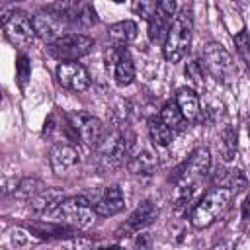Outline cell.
<instances>
[{
	"label": "cell",
	"mask_w": 250,
	"mask_h": 250,
	"mask_svg": "<svg viewBox=\"0 0 250 250\" xmlns=\"http://www.w3.org/2000/svg\"><path fill=\"white\" fill-rule=\"evenodd\" d=\"M47 186L41 182V180H37V178H23V180H20L16 186H14V197L16 199H23V201H29L31 197H35L41 189H45Z\"/></svg>",
	"instance_id": "cell-25"
},
{
	"label": "cell",
	"mask_w": 250,
	"mask_h": 250,
	"mask_svg": "<svg viewBox=\"0 0 250 250\" xmlns=\"http://www.w3.org/2000/svg\"><path fill=\"white\" fill-rule=\"evenodd\" d=\"M2 25H4V33H6L8 41L12 45L20 47V49L31 47L33 41H35V37H37L31 18L27 14L20 12V10H14V12L4 14Z\"/></svg>",
	"instance_id": "cell-7"
},
{
	"label": "cell",
	"mask_w": 250,
	"mask_h": 250,
	"mask_svg": "<svg viewBox=\"0 0 250 250\" xmlns=\"http://www.w3.org/2000/svg\"><path fill=\"white\" fill-rule=\"evenodd\" d=\"M92 205L98 217H113L123 211L125 195L119 186H107L92 199Z\"/></svg>",
	"instance_id": "cell-14"
},
{
	"label": "cell",
	"mask_w": 250,
	"mask_h": 250,
	"mask_svg": "<svg viewBox=\"0 0 250 250\" xmlns=\"http://www.w3.org/2000/svg\"><path fill=\"white\" fill-rule=\"evenodd\" d=\"M191 33H193L191 16L188 10H180L168 29L164 45H162V55L168 62H180L186 57V53L189 51V45H191Z\"/></svg>",
	"instance_id": "cell-3"
},
{
	"label": "cell",
	"mask_w": 250,
	"mask_h": 250,
	"mask_svg": "<svg viewBox=\"0 0 250 250\" xmlns=\"http://www.w3.org/2000/svg\"><path fill=\"white\" fill-rule=\"evenodd\" d=\"M29 76H31V62H29L27 55L20 53V55L16 57V78H18V84L23 88V86L27 84Z\"/></svg>",
	"instance_id": "cell-29"
},
{
	"label": "cell",
	"mask_w": 250,
	"mask_h": 250,
	"mask_svg": "<svg viewBox=\"0 0 250 250\" xmlns=\"http://www.w3.org/2000/svg\"><path fill=\"white\" fill-rule=\"evenodd\" d=\"M240 211H242V219H244V221H250V193L244 197Z\"/></svg>",
	"instance_id": "cell-32"
},
{
	"label": "cell",
	"mask_w": 250,
	"mask_h": 250,
	"mask_svg": "<svg viewBox=\"0 0 250 250\" xmlns=\"http://www.w3.org/2000/svg\"><path fill=\"white\" fill-rule=\"evenodd\" d=\"M176 104L182 109V113L188 119V123L197 119L201 109H199V96H197V92L193 88H180L178 94H176Z\"/></svg>",
	"instance_id": "cell-19"
},
{
	"label": "cell",
	"mask_w": 250,
	"mask_h": 250,
	"mask_svg": "<svg viewBox=\"0 0 250 250\" xmlns=\"http://www.w3.org/2000/svg\"><path fill=\"white\" fill-rule=\"evenodd\" d=\"M148 137H150V141H152L156 146L164 148V146H168V145L172 143L174 131H172V129L160 119V115H158V117H150V119H148Z\"/></svg>",
	"instance_id": "cell-22"
},
{
	"label": "cell",
	"mask_w": 250,
	"mask_h": 250,
	"mask_svg": "<svg viewBox=\"0 0 250 250\" xmlns=\"http://www.w3.org/2000/svg\"><path fill=\"white\" fill-rule=\"evenodd\" d=\"M49 10L59 14L68 25L92 27L98 21L94 8L86 0H55L49 6Z\"/></svg>",
	"instance_id": "cell-9"
},
{
	"label": "cell",
	"mask_w": 250,
	"mask_h": 250,
	"mask_svg": "<svg viewBox=\"0 0 250 250\" xmlns=\"http://www.w3.org/2000/svg\"><path fill=\"white\" fill-rule=\"evenodd\" d=\"M178 14L176 0H158V8L148 20V39L154 45H164V39L168 35V29Z\"/></svg>",
	"instance_id": "cell-12"
},
{
	"label": "cell",
	"mask_w": 250,
	"mask_h": 250,
	"mask_svg": "<svg viewBox=\"0 0 250 250\" xmlns=\"http://www.w3.org/2000/svg\"><path fill=\"white\" fill-rule=\"evenodd\" d=\"M186 76L191 80V84L193 86H203V64L201 62H197V61H193V62H189L188 66H186Z\"/></svg>",
	"instance_id": "cell-30"
},
{
	"label": "cell",
	"mask_w": 250,
	"mask_h": 250,
	"mask_svg": "<svg viewBox=\"0 0 250 250\" xmlns=\"http://www.w3.org/2000/svg\"><path fill=\"white\" fill-rule=\"evenodd\" d=\"M12 242L16 246H25V244H29V234L25 230H21V229H16L12 232Z\"/></svg>",
	"instance_id": "cell-31"
},
{
	"label": "cell",
	"mask_w": 250,
	"mask_h": 250,
	"mask_svg": "<svg viewBox=\"0 0 250 250\" xmlns=\"http://www.w3.org/2000/svg\"><path fill=\"white\" fill-rule=\"evenodd\" d=\"M236 129L227 125L223 131H221V152H223V158L225 160H232L234 154H236Z\"/></svg>",
	"instance_id": "cell-26"
},
{
	"label": "cell",
	"mask_w": 250,
	"mask_h": 250,
	"mask_svg": "<svg viewBox=\"0 0 250 250\" xmlns=\"http://www.w3.org/2000/svg\"><path fill=\"white\" fill-rule=\"evenodd\" d=\"M113 78L117 86H129L135 80V62L127 49V45L117 43V57L113 62Z\"/></svg>",
	"instance_id": "cell-17"
},
{
	"label": "cell",
	"mask_w": 250,
	"mask_h": 250,
	"mask_svg": "<svg viewBox=\"0 0 250 250\" xmlns=\"http://www.w3.org/2000/svg\"><path fill=\"white\" fill-rule=\"evenodd\" d=\"M203 68L221 84H230L236 78V64L230 53L221 43H207L201 57Z\"/></svg>",
	"instance_id": "cell-4"
},
{
	"label": "cell",
	"mask_w": 250,
	"mask_h": 250,
	"mask_svg": "<svg viewBox=\"0 0 250 250\" xmlns=\"http://www.w3.org/2000/svg\"><path fill=\"white\" fill-rule=\"evenodd\" d=\"M156 217H158V207H156V203H152V201H143V203L129 215V219L125 221V225L121 227V230H119L117 234H121V232L135 234V232L146 229L148 225H152V223L156 221Z\"/></svg>",
	"instance_id": "cell-16"
},
{
	"label": "cell",
	"mask_w": 250,
	"mask_h": 250,
	"mask_svg": "<svg viewBox=\"0 0 250 250\" xmlns=\"http://www.w3.org/2000/svg\"><path fill=\"white\" fill-rule=\"evenodd\" d=\"M211 172V152L207 148H197L189 154L186 164L174 176L176 184H199Z\"/></svg>",
	"instance_id": "cell-10"
},
{
	"label": "cell",
	"mask_w": 250,
	"mask_h": 250,
	"mask_svg": "<svg viewBox=\"0 0 250 250\" xmlns=\"http://www.w3.org/2000/svg\"><path fill=\"white\" fill-rule=\"evenodd\" d=\"M160 119H162L174 133L184 131L186 125H188V119L184 117V113H182V109L178 107L176 102H166V104L162 105V109H160Z\"/></svg>",
	"instance_id": "cell-24"
},
{
	"label": "cell",
	"mask_w": 250,
	"mask_h": 250,
	"mask_svg": "<svg viewBox=\"0 0 250 250\" xmlns=\"http://www.w3.org/2000/svg\"><path fill=\"white\" fill-rule=\"evenodd\" d=\"M80 162V154L78 150L72 146V145H66V143H59L51 148L49 152V164H51V170L57 174V176H62L66 174L68 170L76 168Z\"/></svg>",
	"instance_id": "cell-15"
},
{
	"label": "cell",
	"mask_w": 250,
	"mask_h": 250,
	"mask_svg": "<svg viewBox=\"0 0 250 250\" xmlns=\"http://www.w3.org/2000/svg\"><path fill=\"white\" fill-rule=\"evenodd\" d=\"M57 80L70 92H84L90 86V74L78 61H62L57 66Z\"/></svg>",
	"instance_id": "cell-13"
},
{
	"label": "cell",
	"mask_w": 250,
	"mask_h": 250,
	"mask_svg": "<svg viewBox=\"0 0 250 250\" xmlns=\"http://www.w3.org/2000/svg\"><path fill=\"white\" fill-rule=\"evenodd\" d=\"M248 135H250V121H248Z\"/></svg>",
	"instance_id": "cell-33"
},
{
	"label": "cell",
	"mask_w": 250,
	"mask_h": 250,
	"mask_svg": "<svg viewBox=\"0 0 250 250\" xmlns=\"http://www.w3.org/2000/svg\"><path fill=\"white\" fill-rule=\"evenodd\" d=\"M129 150H131V143L123 133L119 131L107 133L104 143L96 148V164L102 170H115L121 164H125Z\"/></svg>",
	"instance_id": "cell-5"
},
{
	"label": "cell",
	"mask_w": 250,
	"mask_h": 250,
	"mask_svg": "<svg viewBox=\"0 0 250 250\" xmlns=\"http://www.w3.org/2000/svg\"><path fill=\"white\" fill-rule=\"evenodd\" d=\"M129 4H131V10L146 21L152 18V14L158 8V0H129Z\"/></svg>",
	"instance_id": "cell-28"
},
{
	"label": "cell",
	"mask_w": 250,
	"mask_h": 250,
	"mask_svg": "<svg viewBox=\"0 0 250 250\" xmlns=\"http://www.w3.org/2000/svg\"><path fill=\"white\" fill-rule=\"evenodd\" d=\"M232 191L221 186H213L211 189H207L203 193V197L195 203V207L191 209L189 215V223L195 229H207L211 227L229 207L230 199H232Z\"/></svg>",
	"instance_id": "cell-1"
},
{
	"label": "cell",
	"mask_w": 250,
	"mask_h": 250,
	"mask_svg": "<svg viewBox=\"0 0 250 250\" xmlns=\"http://www.w3.org/2000/svg\"><path fill=\"white\" fill-rule=\"evenodd\" d=\"M47 217H51V221L64 223L74 229H86L94 223L98 215L88 195H72V197H64Z\"/></svg>",
	"instance_id": "cell-2"
},
{
	"label": "cell",
	"mask_w": 250,
	"mask_h": 250,
	"mask_svg": "<svg viewBox=\"0 0 250 250\" xmlns=\"http://www.w3.org/2000/svg\"><path fill=\"white\" fill-rule=\"evenodd\" d=\"M215 186L227 188V189H230V191L236 195V193H240V191L246 189L248 180H246V176L242 174V170H238V168H229V170H223L221 176H217Z\"/></svg>",
	"instance_id": "cell-21"
},
{
	"label": "cell",
	"mask_w": 250,
	"mask_h": 250,
	"mask_svg": "<svg viewBox=\"0 0 250 250\" xmlns=\"http://www.w3.org/2000/svg\"><path fill=\"white\" fill-rule=\"evenodd\" d=\"M92 49H94V39L90 35L78 33V31L66 33V35L59 37L57 41L49 43V53L55 59H59L61 62L62 61H78L80 57L88 55Z\"/></svg>",
	"instance_id": "cell-8"
},
{
	"label": "cell",
	"mask_w": 250,
	"mask_h": 250,
	"mask_svg": "<svg viewBox=\"0 0 250 250\" xmlns=\"http://www.w3.org/2000/svg\"><path fill=\"white\" fill-rule=\"evenodd\" d=\"M68 127L72 129V133H74L76 139H80L86 146H90L94 150L107 137V131H105L104 123L98 117H94L90 113H84V111L70 113L68 115Z\"/></svg>",
	"instance_id": "cell-6"
},
{
	"label": "cell",
	"mask_w": 250,
	"mask_h": 250,
	"mask_svg": "<svg viewBox=\"0 0 250 250\" xmlns=\"http://www.w3.org/2000/svg\"><path fill=\"white\" fill-rule=\"evenodd\" d=\"M62 199H64L62 189H59V188H45V189H41L35 197L29 199V207H31L33 213L47 217Z\"/></svg>",
	"instance_id": "cell-18"
},
{
	"label": "cell",
	"mask_w": 250,
	"mask_h": 250,
	"mask_svg": "<svg viewBox=\"0 0 250 250\" xmlns=\"http://www.w3.org/2000/svg\"><path fill=\"white\" fill-rule=\"evenodd\" d=\"M234 47H236V53L240 55V59L244 61V64L250 72V31L248 29H240L234 35Z\"/></svg>",
	"instance_id": "cell-27"
},
{
	"label": "cell",
	"mask_w": 250,
	"mask_h": 250,
	"mask_svg": "<svg viewBox=\"0 0 250 250\" xmlns=\"http://www.w3.org/2000/svg\"><path fill=\"white\" fill-rule=\"evenodd\" d=\"M137 23L133 20H123V21H117L113 25H109L107 33L111 37L113 43H119V45H129L135 37H137Z\"/></svg>",
	"instance_id": "cell-23"
},
{
	"label": "cell",
	"mask_w": 250,
	"mask_h": 250,
	"mask_svg": "<svg viewBox=\"0 0 250 250\" xmlns=\"http://www.w3.org/2000/svg\"><path fill=\"white\" fill-rule=\"evenodd\" d=\"M31 21H33V27H35V33L39 39H43L47 45L57 41L59 37L66 35L68 33V23L55 12H51L49 8L47 10H39L31 16Z\"/></svg>",
	"instance_id": "cell-11"
},
{
	"label": "cell",
	"mask_w": 250,
	"mask_h": 250,
	"mask_svg": "<svg viewBox=\"0 0 250 250\" xmlns=\"http://www.w3.org/2000/svg\"><path fill=\"white\" fill-rule=\"evenodd\" d=\"M127 168L131 174H137V176H150L156 172L158 168V160L152 152L148 150H141L137 154H133L129 160H127Z\"/></svg>",
	"instance_id": "cell-20"
}]
</instances>
